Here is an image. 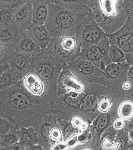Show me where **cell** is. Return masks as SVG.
Returning <instances> with one entry per match:
<instances>
[{
  "label": "cell",
  "instance_id": "obj_34",
  "mask_svg": "<svg viewBox=\"0 0 133 150\" xmlns=\"http://www.w3.org/2000/svg\"><path fill=\"white\" fill-rule=\"evenodd\" d=\"M126 122L127 121L125 120H124L122 117H118L114 120L112 124V127L116 131H120V130H122L125 127Z\"/></svg>",
  "mask_w": 133,
  "mask_h": 150
},
{
  "label": "cell",
  "instance_id": "obj_20",
  "mask_svg": "<svg viewBox=\"0 0 133 150\" xmlns=\"http://www.w3.org/2000/svg\"><path fill=\"white\" fill-rule=\"evenodd\" d=\"M124 61H127V59L123 51L115 45L110 44L109 47L103 52V63L100 69L103 70L106 66L111 63H120Z\"/></svg>",
  "mask_w": 133,
  "mask_h": 150
},
{
  "label": "cell",
  "instance_id": "obj_37",
  "mask_svg": "<svg viewBox=\"0 0 133 150\" xmlns=\"http://www.w3.org/2000/svg\"><path fill=\"white\" fill-rule=\"evenodd\" d=\"M68 149V145L66 142H56L51 146L50 150H64Z\"/></svg>",
  "mask_w": 133,
  "mask_h": 150
},
{
  "label": "cell",
  "instance_id": "obj_41",
  "mask_svg": "<svg viewBox=\"0 0 133 150\" xmlns=\"http://www.w3.org/2000/svg\"><path fill=\"white\" fill-rule=\"evenodd\" d=\"M9 67V63H7V64H1V65H0V75L2 74V73L4 72L5 70Z\"/></svg>",
  "mask_w": 133,
  "mask_h": 150
},
{
  "label": "cell",
  "instance_id": "obj_31",
  "mask_svg": "<svg viewBox=\"0 0 133 150\" xmlns=\"http://www.w3.org/2000/svg\"><path fill=\"white\" fill-rule=\"evenodd\" d=\"M70 121L73 125V127H75V128L78 129L79 131H82V130H85V129L89 128L90 124H89L88 121H86L83 117H82L81 116H78V115H75L74 117H71Z\"/></svg>",
  "mask_w": 133,
  "mask_h": 150
},
{
  "label": "cell",
  "instance_id": "obj_13",
  "mask_svg": "<svg viewBox=\"0 0 133 150\" xmlns=\"http://www.w3.org/2000/svg\"><path fill=\"white\" fill-rule=\"evenodd\" d=\"M21 83L31 94L35 96L42 97L51 104V98L47 91L44 82L36 74L31 71H27L22 75Z\"/></svg>",
  "mask_w": 133,
  "mask_h": 150
},
{
  "label": "cell",
  "instance_id": "obj_14",
  "mask_svg": "<svg viewBox=\"0 0 133 150\" xmlns=\"http://www.w3.org/2000/svg\"><path fill=\"white\" fill-rule=\"evenodd\" d=\"M109 45H110V42L107 36L105 38H103L97 44L92 45L81 49L78 58L86 59L93 63L94 65L101 68L103 63V52L109 47Z\"/></svg>",
  "mask_w": 133,
  "mask_h": 150
},
{
  "label": "cell",
  "instance_id": "obj_21",
  "mask_svg": "<svg viewBox=\"0 0 133 150\" xmlns=\"http://www.w3.org/2000/svg\"><path fill=\"white\" fill-rule=\"evenodd\" d=\"M33 17L32 24L44 25L48 15V2L46 0L32 1Z\"/></svg>",
  "mask_w": 133,
  "mask_h": 150
},
{
  "label": "cell",
  "instance_id": "obj_16",
  "mask_svg": "<svg viewBox=\"0 0 133 150\" xmlns=\"http://www.w3.org/2000/svg\"><path fill=\"white\" fill-rule=\"evenodd\" d=\"M57 123L58 119L50 113L42 122H40L39 124L35 127L38 144L42 145L44 149H50L51 148L50 131Z\"/></svg>",
  "mask_w": 133,
  "mask_h": 150
},
{
  "label": "cell",
  "instance_id": "obj_7",
  "mask_svg": "<svg viewBox=\"0 0 133 150\" xmlns=\"http://www.w3.org/2000/svg\"><path fill=\"white\" fill-rule=\"evenodd\" d=\"M85 94V89L81 92L69 91L56 96L55 100L50 104V113L58 120H70L71 117L77 114L78 108Z\"/></svg>",
  "mask_w": 133,
  "mask_h": 150
},
{
  "label": "cell",
  "instance_id": "obj_25",
  "mask_svg": "<svg viewBox=\"0 0 133 150\" xmlns=\"http://www.w3.org/2000/svg\"><path fill=\"white\" fill-rule=\"evenodd\" d=\"M117 115L126 121L133 119V100L132 98L122 100L117 106Z\"/></svg>",
  "mask_w": 133,
  "mask_h": 150
},
{
  "label": "cell",
  "instance_id": "obj_42",
  "mask_svg": "<svg viewBox=\"0 0 133 150\" xmlns=\"http://www.w3.org/2000/svg\"><path fill=\"white\" fill-rule=\"evenodd\" d=\"M129 149H133V144L130 145V146H129Z\"/></svg>",
  "mask_w": 133,
  "mask_h": 150
},
{
  "label": "cell",
  "instance_id": "obj_9",
  "mask_svg": "<svg viewBox=\"0 0 133 150\" xmlns=\"http://www.w3.org/2000/svg\"><path fill=\"white\" fill-rule=\"evenodd\" d=\"M120 102L121 101H116L109 112H101L95 118L93 121L90 124L92 133L91 139L81 149H98L101 135L109 127L112 125L114 120L117 117H118L117 106Z\"/></svg>",
  "mask_w": 133,
  "mask_h": 150
},
{
  "label": "cell",
  "instance_id": "obj_6",
  "mask_svg": "<svg viewBox=\"0 0 133 150\" xmlns=\"http://www.w3.org/2000/svg\"><path fill=\"white\" fill-rule=\"evenodd\" d=\"M62 64H69L78 58L81 45L75 36L53 37L46 49Z\"/></svg>",
  "mask_w": 133,
  "mask_h": 150
},
{
  "label": "cell",
  "instance_id": "obj_44",
  "mask_svg": "<svg viewBox=\"0 0 133 150\" xmlns=\"http://www.w3.org/2000/svg\"><path fill=\"white\" fill-rule=\"evenodd\" d=\"M132 99L133 100V94H132Z\"/></svg>",
  "mask_w": 133,
  "mask_h": 150
},
{
  "label": "cell",
  "instance_id": "obj_30",
  "mask_svg": "<svg viewBox=\"0 0 133 150\" xmlns=\"http://www.w3.org/2000/svg\"><path fill=\"white\" fill-rule=\"evenodd\" d=\"M50 141H51L52 145L56 142H63L64 141L63 131H62V129H61L60 126L59 124V120L58 123L52 128L51 131H50Z\"/></svg>",
  "mask_w": 133,
  "mask_h": 150
},
{
  "label": "cell",
  "instance_id": "obj_32",
  "mask_svg": "<svg viewBox=\"0 0 133 150\" xmlns=\"http://www.w3.org/2000/svg\"><path fill=\"white\" fill-rule=\"evenodd\" d=\"M13 128V125L5 117L0 116V134H1L6 133Z\"/></svg>",
  "mask_w": 133,
  "mask_h": 150
},
{
  "label": "cell",
  "instance_id": "obj_29",
  "mask_svg": "<svg viewBox=\"0 0 133 150\" xmlns=\"http://www.w3.org/2000/svg\"><path fill=\"white\" fill-rule=\"evenodd\" d=\"M116 101H119L115 99L112 96H104L101 98L97 105V110L100 112H109Z\"/></svg>",
  "mask_w": 133,
  "mask_h": 150
},
{
  "label": "cell",
  "instance_id": "obj_26",
  "mask_svg": "<svg viewBox=\"0 0 133 150\" xmlns=\"http://www.w3.org/2000/svg\"><path fill=\"white\" fill-rule=\"evenodd\" d=\"M14 9L12 6L0 4V28L14 23Z\"/></svg>",
  "mask_w": 133,
  "mask_h": 150
},
{
  "label": "cell",
  "instance_id": "obj_39",
  "mask_svg": "<svg viewBox=\"0 0 133 150\" xmlns=\"http://www.w3.org/2000/svg\"><path fill=\"white\" fill-rule=\"evenodd\" d=\"M128 79L131 81V83L132 84V88H133V64L130 65L129 69V71H128Z\"/></svg>",
  "mask_w": 133,
  "mask_h": 150
},
{
  "label": "cell",
  "instance_id": "obj_1",
  "mask_svg": "<svg viewBox=\"0 0 133 150\" xmlns=\"http://www.w3.org/2000/svg\"><path fill=\"white\" fill-rule=\"evenodd\" d=\"M50 114V103L31 94L21 81L0 90V116L18 127H35Z\"/></svg>",
  "mask_w": 133,
  "mask_h": 150
},
{
  "label": "cell",
  "instance_id": "obj_8",
  "mask_svg": "<svg viewBox=\"0 0 133 150\" xmlns=\"http://www.w3.org/2000/svg\"><path fill=\"white\" fill-rule=\"evenodd\" d=\"M107 36V35L94 19L91 10L83 17L79 28L75 34V38L82 49L97 44Z\"/></svg>",
  "mask_w": 133,
  "mask_h": 150
},
{
  "label": "cell",
  "instance_id": "obj_24",
  "mask_svg": "<svg viewBox=\"0 0 133 150\" xmlns=\"http://www.w3.org/2000/svg\"><path fill=\"white\" fill-rule=\"evenodd\" d=\"M48 2L55 3L67 9H71L74 11L80 12L83 13H88L90 10L88 9L84 0H46Z\"/></svg>",
  "mask_w": 133,
  "mask_h": 150
},
{
  "label": "cell",
  "instance_id": "obj_2",
  "mask_svg": "<svg viewBox=\"0 0 133 150\" xmlns=\"http://www.w3.org/2000/svg\"><path fill=\"white\" fill-rule=\"evenodd\" d=\"M86 14L48 2V15L45 25L52 37L75 36Z\"/></svg>",
  "mask_w": 133,
  "mask_h": 150
},
{
  "label": "cell",
  "instance_id": "obj_17",
  "mask_svg": "<svg viewBox=\"0 0 133 150\" xmlns=\"http://www.w3.org/2000/svg\"><path fill=\"white\" fill-rule=\"evenodd\" d=\"M30 35L40 46L42 50H44L48 47L51 42L52 36L46 25H35L31 24L27 29Z\"/></svg>",
  "mask_w": 133,
  "mask_h": 150
},
{
  "label": "cell",
  "instance_id": "obj_38",
  "mask_svg": "<svg viewBox=\"0 0 133 150\" xmlns=\"http://www.w3.org/2000/svg\"><path fill=\"white\" fill-rule=\"evenodd\" d=\"M85 4L89 10H92L96 6H98L100 0H84Z\"/></svg>",
  "mask_w": 133,
  "mask_h": 150
},
{
  "label": "cell",
  "instance_id": "obj_5",
  "mask_svg": "<svg viewBox=\"0 0 133 150\" xmlns=\"http://www.w3.org/2000/svg\"><path fill=\"white\" fill-rule=\"evenodd\" d=\"M130 64L128 61L111 63L106 66L101 75L100 83L113 89L115 98L122 101L132 98V96L122 91V84L128 80V71Z\"/></svg>",
  "mask_w": 133,
  "mask_h": 150
},
{
  "label": "cell",
  "instance_id": "obj_40",
  "mask_svg": "<svg viewBox=\"0 0 133 150\" xmlns=\"http://www.w3.org/2000/svg\"><path fill=\"white\" fill-rule=\"evenodd\" d=\"M128 131V137L129 139V146L130 145L133 144V129H127Z\"/></svg>",
  "mask_w": 133,
  "mask_h": 150
},
{
  "label": "cell",
  "instance_id": "obj_3",
  "mask_svg": "<svg viewBox=\"0 0 133 150\" xmlns=\"http://www.w3.org/2000/svg\"><path fill=\"white\" fill-rule=\"evenodd\" d=\"M62 67L63 64L60 61L44 49L31 56L30 65L27 70L36 74L44 82L51 98V103L57 96V81Z\"/></svg>",
  "mask_w": 133,
  "mask_h": 150
},
{
  "label": "cell",
  "instance_id": "obj_28",
  "mask_svg": "<svg viewBox=\"0 0 133 150\" xmlns=\"http://www.w3.org/2000/svg\"><path fill=\"white\" fill-rule=\"evenodd\" d=\"M59 124H60V126L61 129H62V131H63L64 142H66L68 139L71 138L72 136L76 135L80 131L78 129L75 128V127H73L70 120H59Z\"/></svg>",
  "mask_w": 133,
  "mask_h": 150
},
{
  "label": "cell",
  "instance_id": "obj_35",
  "mask_svg": "<svg viewBox=\"0 0 133 150\" xmlns=\"http://www.w3.org/2000/svg\"><path fill=\"white\" fill-rule=\"evenodd\" d=\"M123 7L128 14V17L133 19V0H124Z\"/></svg>",
  "mask_w": 133,
  "mask_h": 150
},
{
  "label": "cell",
  "instance_id": "obj_12",
  "mask_svg": "<svg viewBox=\"0 0 133 150\" xmlns=\"http://www.w3.org/2000/svg\"><path fill=\"white\" fill-rule=\"evenodd\" d=\"M85 82L82 81L75 76L68 64H63L57 81V96L68 93L69 91L81 92L85 89Z\"/></svg>",
  "mask_w": 133,
  "mask_h": 150
},
{
  "label": "cell",
  "instance_id": "obj_22",
  "mask_svg": "<svg viewBox=\"0 0 133 150\" xmlns=\"http://www.w3.org/2000/svg\"><path fill=\"white\" fill-rule=\"evenodd\" d=\"M21 73L9 65V67L0 75V90L17 84L21 81Z\"/></svg>",
  "mask_w": 133,
  "mask_h": 150
},
{
  "label": "cell",
  "instance_id": "obj_19",
  "mask_svg": "<svg viewBox=\"0 0 133 150\" xmlns=\"http://www.w3.org/2000/svg\"><path fill=\"white\" fill-rule=\"evenodd\" d=\"M117 131L112 125L109 127L101 135L98 149L117 150L121 149V143L117 139Z\"/></svg>",
  "mask_w": 133,
  "mask_h": 150
},
{
  "label": "cell",
  "instance_id": "obj_4",
  "mask_svg": "<svg viewBox=\"0 0 133 150\" xmlns=\"http://www.w3.org/2000/svg\"><path fill=\"white\" fill-rule=\"evenodd\" d=\"M124 0H100L91 10L94 19L107 35L118 30L128 20Z\"/></svg>",
  "mask_w": 133,
  "mask_h": 150
},
{
  "label": "cell",
  "instance_id": "obj_23",
  "mask_svg": "<svg viewBox=\"0 0 133 150\" xmlns=\"http://www.w3.org/2000/svg\"><path fill=\"white\" fill-rule=\"evenodd\" d=\"M31 57L26 54L16 51L14 55L10 56V59H12V63L10 67L21 73V76L27 71L28 67L30 65Z\"/></svg>",
  "mask_w": 133,
  "mask_h": 150
},
{
  "label": "cell",
  "instance_id": "obj_27",
  "mask_svg": "<svg viewBox=\"0 0 133 150\" xmlns=\"http://www.w3.org/2000/svg\"><path fill=\"white\" fill-rule=\"evenodd\" d=\"M20 140L18 130L14 128V131L12 129L6 133L1 134H0V145H2L3 147L0 149H7L9 146L14 145L15 143L18 142Z\"/></svg>",
  "mask_w": 133,
  "mask_h": 150
},
{
  "label": "cell",
  "instance_id": "obj_15",
  "mask_svg": "<svg viewBox=\"0 0 133 150\" xmlns=\"http://www.w3.org/2000/svg\"><path fill=\"white\" fill-rule=\"evenodd\" d=\"M32 17L33 6L30 1H26L15 7L14 23L21 31L26 30L32 24Z\"/></svg>",
  "mask_w": 133,
  "mask_h": 150
},
{
  "label": "cell",
  "instance_id": "obj_36",
  "mask_svg": "<svg viewBox=\"0 0 133 150\" xmlns=\"http://www.w3.org/2000/svg\"><path fill=\"white\" fill-rule=\"evenodd\" d=\"M24 2H26L25 0H0V4L9 5L16 7Z\"/></svg>",
  "mask_w": 133,
  "mask_h": 150
},
{
  "label": "cell",
  "instance_id": "obj_18",
  "mask_svg": "<svg viewBox=\"0 0 133 150\" xmlns=\"http://www.w3.org/2000/svg\"><path fill=\"white\" fill-rule=\"evenodd\" d=\"M15 50L30 56L42 51L39 45L35 42L27 30H24L21 35Z\"/></svg>",
  "mask_w": 133,
  "mask_h": 150
},
{
  "label": "cell",
  "instance_id": "obj_43",
  "mask_svg": "<svg viewBox=\"0 0 133 150\" xmlns=\"http://www.w3.org/2000/svg\"><path fill=\"white\" fill-rule=\"evenodd\" d=\"M25 1H30V2H32V1H34V0H25Z\"/></svg>",
  "mask_w": 133,
  "mask_h": 150
},
{
  "label": "cell",
  "instance_id": "obj_10",
  "mask_svg": "<svg viewBox=\"0 0 133 150\" xmlns=\"http://www.w3.org/2000/svg\"><path fill=\"white\" fill-rule=\"evenodd\" d=\"M107 37L110 44L122 49L129 64H133V19L128 17L126 23L119 30Z\"/></svg>",
  "mask_w": 133,
  "mask_h": 150
},
{
  "label": "cell",
  "instance_id": "obj_11",
  "mask_svg": "<svg viewBox=\"0 0 133 150\" xmlns=\"http://www.w3.org/2000/svg\"><path fill=\"white\" fill-rule=\"evenodd\" d=\"M68 67L82 81L85 83H100L103 70L93 63L81 58L68 64Z\"/></svg>",
  "mask_w": 133,
  "mask_h": 150
},
{
  "label": "cell",
  "instance_id": "obj_33",
  "mask_svg": "<svg viewBox=\"0 0 133 150\" xmlns=\"http://www.w3.org/2000/svg\"><path fill=\"white\" fill-rule=\"evenodd\" d=\"M9 53V49L7 48L6 45L3 44V43L0 42V65L3 64L2 63L4 62L6 59L10 58V56H8Z\"/></svg>",
  "mask_w": 133,
  "mask_h": 150
}]
</instances>
